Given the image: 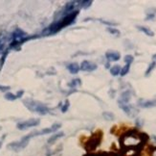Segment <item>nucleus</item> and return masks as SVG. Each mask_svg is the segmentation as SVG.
<instances>
[{"label":"nucleus","mask_w":156,"mask_h":156,"mask_svg":"<svg viewBox=\"0 0 156 156\" xmlns=\"http://www.w3.org/2000/svg\"><path fill=\"white\" fill-rule=\"evenodd\" d=\"M79 13V10H76V11H74V12L64 16L61 19L53 22L52 24L49 25L48 27L45 28L44 30L42 31V35L43 36H50V35L57 34V32H60L61 29L64 28L65 26H68V25H71L72 23H73L76 19V17H78Z\"/></svg>","instance_id":"1"},{"label":"nucleus","mask_w":156,"mask_h":156,"mask_svg":"<svg viewBox=\"0 0 156 156\" xmlns=\"http://www.w3.org/2000/svg\"><path fill=\"white\" fill-rule=\"evenodd\" d=\"M23 103L26 106V108H28L31 112H35V113L40 115H46L49 112V108L45 104L39 102V101L28 98L23 100Z\"/></svg>","instance_id":"2"},{"label":"nucleus","mask_w":156,"mask_h":156,"mask_svg":"<svg viewBox=\"0 0 156 156\" xmlns=\"http://www.w3.org/2000/svg\"><path fill=\"white\" fill-rule=\"evenodd\" d=\"M35 136H38V131H34L30 134H28V135H26V136H24L20 141H18V142H13V143L9 144L8 148H10V150H12L13 151H19V150L26 147L28 146L30 139Z\"/></svg>","instance_id":"3"},{"label":"nucleus","mask_w":156,"mask_h":156,"mask_svg":"<svg viewBox=\"0 0 156 156\" xmlns=\"http://www.w3.org/2000/svg\"><path fill=\"white\" fill-rule=\"evenodd\" d=\"M39 123H40V121H39L38 119H28V121H25L23 122L17 123V128H18L19 130H25L27 128L38 126Z\"/></svg>","instance_id":"4"},{"label":"nucleus","mask_w":156,"mask_h":156,"mask_svg":"<svg viewBox=\"0 0 156 156\" xmlns=\"http://www.w3.org/2000/svg\"><path fill=\"white\" fill-rule=\"evenodd\" d=\"M98 66L95 64V63H92V62L90 61H82V64H81V67H79V70H82V71H94L97 70Z\"/></svg>","instance_id":"5"},{"label":"nucleus","mask_w":156,"mask_h":156,"mask_svg":"<svg viewBox=\"0 0 156 156\" xmlns=\"http://www.w3.org/2000/svg\"><path fill=\"white\" fill-rule=\"evenodd\" d=\"M138 104H139L140 107L142 108H151V107H155L156 106V99L154 100H144V99H140L138 101Z\"/></svg>","instance_id":"6"},{"label":"nucleus","mask_w":156,"mask_h":156,"mask_svg":"<svg viewBox=\"0 0 156 156\" xmlns=\"http://www.w3.org/2000/svg\"><path fill=\"white\" fill-rule=\"evenodd\" d=\"M106 57L108 61H119L121 58V54L117 51H108L106 53Z\"/></svg>","instance_id":"7"},{"label":"nucleus","mask_w":156,"mask_h":156,"mask_svg":"<svg viewBox=\"0 0 156 156\" xmlns=\"http://www.w3.org/2000/svg\"><path fill=\"white\" fill-rule=\"evenodd\" d=\"M118 104H119V107L122 109V110H124L125 111V113L126 114V115H128V116H130L131 117L132 116V107L130 106V105H128V104H125V103H123V102H121L120 100H118Z\"/></svg>","instance_id":"8"},{"label":"nucleus","mask_w":156,"mask_h":156,"mask_svg":"<svg viewBox=\"0 0 156 156\" xmlns=\"http://www.w3.org/2000/svg\"><path fill=\"white\" fill-rule=\"evenodd\" d=\"M67 70H69L71 74H77L79 70V66L77 64V63H71L67 65Z\"/></svg>","instance_id":"9"},{"label":"nucleus","mask_w":156,"mask_h":156,"mask_svg":"<svg viewBox=\"0 0 156 156\" xmlns=\"http://www.w3.org/2000/svg\"><path fill=\"white\" fill-rule=\"evenodd\" d=\"M130 96H131V93H130V91H125L124 93L121 95V99H120V101L125 104H128L130 100Z\"/></svg>","instance_id":"10"},{"label":"nucleus","mask_w":156,"mask_h":156,"mask_svg":"<svg viewBox=\"0 0 156 156\" xmlns=\"http://www.w3.org/2000/svg\"><path fill=\"white\" fill-rule=\"evenodd\" d=\"M78 6L82 9H88L90 6L92 5L91 0H82V1H77Z\"/></svg>","instance_id":"11"},{"label":"nucleus","mask_w":156,"mask_h":156,"mask_svg":"<svg viewBox=\"0 0 156 156\" xmlns=\"http://www.w3.org/2000/svg\"><path fill=\"white\" fill-rule=\"evenodd\" d=\"M137 28H138V30L143 32V33H145L147 36H148V37H153L154 36V32L151 31L150 28L145 27V26H137Z\"/></svg>","instance_id":"12"},{"label":"nucleus","mask_w":156,"mask_h":156,"mask_svg":"<svg viewBox=\"0 0 156 156\" xmlns=\"http://www.w3.org/2000/svg\"><path fill=\"white\" fill-rule=\"evenodd\" d=\"M63 136H64V133H63V132H59V133H57V134H55V135H53L51 138H49V139H48V144H53V143H55L57 139H60V138L63 137Z\"/></svg>","instance_id":"13"},{"label":"nucleus","mask_w":156,"mask_h":156,"mask_svg":"<svg viewBox=\"0 0 156 156\" xmlns=\"http://www.w3.org/2000/svg\"><path fill=\"white\" fill-rule=\"evenodd\" d=\"M120 72H121V67H120L119 65H115V66H113L110 68V73H111V75H113V76L119 75Z\"/></svg>","instance_id":"14"},{"label":"nucleus","mask_w":156,"mask_h":156,"mask_svg":"<svg viewBox=\"0 0 156 156\" xmlns=\"http://www.w3.org/2000/svg\"><path fill=\"white\" fill-rule=\"evenodd\" d=\"M103 117L104 118V119H106V121H113L115 119V116L112 113H110V112H104Z\"/></svg>","instance_id":"15"},{"label":"nucleus","mask_w":156,"mask_h":156,"mask_svg":"<svg viewBox=\"0 0 156 156\" xmlns=\"http://www.w3.org/2000/svg\"><path fill=\"white\" fill-rule=\"evenodd\" d=\"M79 85H82V82H81V79H74V80H72L70 83L68 84L69 87H71V88H75V87H77V86H79Z\"/></svg>","instance_id":"16"},{"label":"nucleus","mask_w":156,"mask_h":156,"mask_svg":"<svg viewBox=\"0 0 156 156\" xmlns=\"http://www.w3.org/2000/svg\"><path fill=\"white\" fill-rule=\"evenodd\" d=\"M130 70V65H126V66L121 68V72H120V74H121V76H125L128 73V71Z\"/></svg>","instance_id":"17"},{"label":"nucleus","mask_w":156,"mask_h":156,"mask_svg":"<svg viewBox=\"0 0 156 156\" xmlns=\"http://www.w3.org/2000/svg\"><path fill=\"white\" fill-rule=\"evenodd\" d=\"M107 31L109 32L110 34H112V35H115V36H117V37H119L120 36V31L118 30V29H116V28H112V27H108L107 28Z\"/></svg>","instance_id":"18"},{"label":"nucleus","mask_w":156,"mask_h":156,"mask_svg":"<svg viewBox=\"0 0 156 156\" xmlns=\"http://www.w3.org/2000/svg\"><path fill=\"white\" fill-rule=\"evenodd\" d=\"M5 98L7 100H10V101H13V100H16L17 97L16 95H13V93H7L6 95H5Z\"/></svg>","instance_id":"19"},{"label":"nucleus","mask_w":156,"mask_h":156,"mask_svg":"<svg viewBox=\"0 0 156 156\" xmlns=\"http://www.w3.org/2000/svg\"><path fill=\"white\" fill-rule=\"evenodd\" d=\"M155 66H156V62L153 61V62H152V63L150 65V66H148L147 70L146 71V76H148V75H150V73L152 71V70H153V68H155Z\"/></svg>","instance_id":"20"},{"label":"nucleus","mask_w":156,"mask_h":156,"mask_svg":"<svg viewBox=\"0 0 156 156\" xmlns=\"http://www.w3.org/2000/svg\"><path fill=\"white\" fill-rule=\"evenodd\" d=\"M125 62L126 63V65H130L133 62V60H134V58H133V56L132 55H126L125 56Z\"/></svg>","instance_id":"21"},{"label":"nucleus","mask_w":156,"mask_h":156,"mask_svg":"<svg viewBox=\"0 0 156 156\" xmlns=\"http://www.w3.org/2000/svg\"><path fill=\"white\" fill-rule=\"evenodd\" d=\"M69 105H70V103H69V100H66L64 102V105L62 107H61V112L62 113H65V112H67V110L69 109Z\"/></svg>","instance_id":"22"},{"label":"nucleus","mask_w":156,"mask_h":156,"mask_svg":"<svg viewBox=\"0 0 156 156\" xmlns=\"http://www.w3.org/2000/svg\"><path fill=\"white\" fill-rule=\"evenodd\" d=\"M101 23L104 24H106V25H109V26H115V25H118V23L116 22H112V21H106V20H103V19H99Z\"/></svg>","instance_id":"23"},{"label":"nucleus","mask_w":156,"mask_h":156,"mask_svg":"<svg viewBox=\"0 0 156 156\" xmlns=\"http://www.w3.org/2000/svg\"><path fill=\"white\" fill-rule=\"evenodd\" d=\"M155 17V14L153 13H147V16L146 17V20H150V19H153Z\"/></svg>","instance_id":"24"},{"label":"nucleus","mask_w":156,"mask_h":156,"mask_svg":"<svg viewBox=\"0 0 156 156\" xmlns=\"http://www.w3.org/2000/svg\"><path fill=\"white\" fill-rule=\"evenodd\" d=\"M23 93H24V91L23 90H20V91H18V92H17V93H16V97L17 98H19V97H21L23 96Z\"/></svg>","instance_id":"25"},{"label":"nucleus","mask_w":156,"mask_h":156,"mask_svg":"<svg viewBox=\"0 0 156 156\" xmlns=\"http://www.w3.org/2000/svg\"><path fill=\"white\" fill-rule=\"evenodd\" d=\"M8 90H10L9 86H0V91H2V92H5V91H8Z\"/></svg>","instance_id":"26"},{"label":"nucleus","mask_w":156,"mask_h":156,"mask_svg":"<svg viewBox=\"0 0 156 156\" xmlns=\"http://www.w3.org/2000/svg\"><path fill=\"white\" fill-rule=\"evenodd\" d=\"M152 59H153V60H154V62L156 61V54H154V55H153V56H152Z\"/></svg>","instance_id":"27"},{"label":"nucleus","mask_w":156,"mask_h":156,"mask_svg":"<svg viewBox=\"0 0 156 156\" xmlns=\"http://www.w3.org/2000/svg\"><path fill=\"white\" fill-rule=\"evenodd\" d=\"M151 138H152V140H153V141H154V142L156 143V137H155V136H152Z\"/></svg>","instance_id":"28"},{"label":"nucleus","mask_w":156,"mask_h":156,"mask_svg":"<svg viewBox=\"0 0 156 156\" xmlns=\"http://www.w3.org/2000/svg\"><path fill=\"white\" fill-rule=\"evenodd\" d=\"M106 68H109V63H107V64L106 65Z\"/></svg>","instance_id":"29"},{"label":"nucleus","mask_w":156,"mask_h":156,"mask_svg":"<svg viewBox=\"0 0 156 156\" xmlns=\"http://www.w3.org/2000/svg\"><path fill=\"white\" fill-rule=\"evenodd\" d=\"M1 146H2V143H1V142H0V147H1Z\"/></svg>","instance_id":"30"},{"label":"nucleus","mask_w":156,"mask_h":156,"mask_svg":"<svg viewBox=\"0 0 156 156\" xmlns=\"http://www.w3.org/2000/svg\"><path fill=\"white\" fill-rule=\"evenodd\" d=\"M153 156H156V152H154V154H153Z\"/></svg>","instance_id":"31"}]
</instances>
